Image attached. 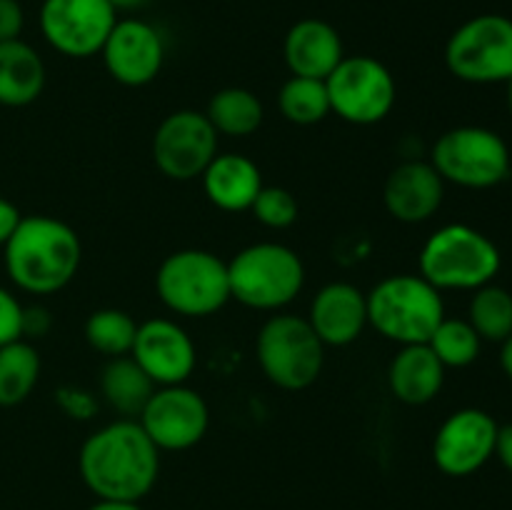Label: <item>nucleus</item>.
I'll return each instance as SVG.
<instances>
[{"label":"nucleus","mask_w":512,"mask_h":510,"mask_svg":"<svg viewBox=\"0 0 512 510\" xmlns=\"http://www.w3.org/2000/svg\"><path fill=\"white\" fill-rule=\"evenodd\" d=\"M250 213L260 225L270 230H285L298 220V200L288 188L280 185H263L255 203L250 205Z\"/></svg>","instance_id":"c756f323"},{"label":"nucleus","mask_w":512,"mask_h":510,"mask_svg":"<svg viewBox=\"0 0 512 510\" xmlns=\"http://www.w3.org/2000/svg\"><path fill=\"white\" fill-rule=\"evenodd\" d=\"M495 455H498L500 463L505 465V470L512 473V423L500 425L498 428V440H495Z\"/></svg>","instance_id":"c9c22d12"},{"label":"nucleus","mask_w":512,"mask_h":510,"mask_svg":"<svg viewBox=\"0 0 512 510\" xmlns=\"http://www.w3.org/2000/svg\"><path fill=\"white\" fill-rule=\"evenodd\" d=\"M500 345H503V348H500V365H503L505 375L512 380V335L505 338Z\"/></svg>","instance_id":"4c0bfd02"},{"label":"nucleus","mask_w":512,"mask_h":510,"mask_svg":"<svg viewBox=\"0 0 512 510\" xmlns=\"http://www.w3.org/2000/svg\"><path fill=\"white\" fill-rule=\"evenodd\" d=\"M308 323L325 348H345L368 328V298L358 285L335 280L315 293Z\"/></svg>","instance_id":"a211bd4d"},{"label":"nucleus","mask_w":512,"mask_h":510,"mask_svg":"<svg viewBox=\"0 0 512 510\" xmlns=\"http://www.w3.org/2000/svg\"><path fill=\"white\" fill-rule=\"evenodd\" d=\"M20 220H23V213L18 210V205L0 195V248H5V243H8L10 235L15 233Z\"/></svg>","instance_id":"f704fd0d"},{"label":"nucleus","mask_w":512,"mask_h":510,"mask_svg":"<svg viewBox=\"0 0 512 510\" xmlns=\"http://www.w3.org/2000/svg\"><path fill=\"white\" fill-rule=\"evenodd\" d=\"M108 3L113 5L115 13H120V10H125V13H130V10L145 8V5H148L150 0H108Z\"/></svg>","instance_id":"58836bf2"},{"label":"nucleus","mask_w":512,"mask_h":510,"mask_svg":"<svg viewBox=\"0 0 512 510\" xmlns=\"http://www.w3.org/2000/svg\"><path fill=\"white\" fill-rule=\"evenodd\" d=\"M23 338V303L0 285V345Z\"/></svg>","instance_id":"7c9ffc66"},{"label":"nucleus","mask_w":512,"mask_h":510,"mask_svg":"<svg viewBox=\"0 0 512 510\" xmlns=\"http://www.w3.org/2000/svg\"><path fill=\"white\" fill-rule=\"evenodd\" d=\"M428 345L445 368H468L478 360L483 340L468 320L443 318V323L430 335Z\"/></svg>","instance_id":"c85d7f7f"},{"label":"nucleus","mask_w":512,"mask_h":510,"mask_svg":"<svg viewBox=\"0 0 512 510\" xmlns=\"http://www.w3.org/2000/svg\"><path fill=\"white\" fill-rule=\"evenodd\" d=\"M78 470L98 500L140 503L158 483L160 450L138 420L120 418L85 438Z\"/></svg>","instance_id":"f257e3e1"},{"label":"nucleus","mask_w":512,"mask_h":510,"mask_svg":"<svg viewBox=\"0 0 512 510\" xmlns=\"http://www.w3.org/2000/svg\"><path fill=\"white\" fill-rule=\"evenodd\" d=\"M430 163L445 183L468 190H488L510 178V148L495 130L460 125L440 135Z\"/></svg>","instance_id":"6e6552de"},{"label":"nucleus","mask_w":512,"mask_h":510,"mask_svg":"<svg viewBox=\"0 0 512 510\" xmlns=\"http://www.w3.org/2000/svg\"><path fill=\"white\" fill-rule=\"evenodd\" d=\"M130 358L158 388H163L188 383L198 365V350L183 325L170 318H153L138 323Z\"/></svg>","instance_id":"dca6fc26"},{"label":"nucleus","mask_w":512,"mask_h":510,"mask_svg":"<svg viewBox=\"0 0 512 510\" xmlns=\"http://www.w3.org/2000/svg\"><path fill=\"white\" fill-rule=\"evenodd\" d=\"M58 403H60V408L70 415V418H80V420L90 418L95 410L93 395H90L88 390L73 388V385H70V388L58 390Z\"/></svg>","instance_id":"473e14b6"},{"label":"nucleus","mask_w":512,"mask_h":510,"mask_svg":"<svg viewBox=\"0 0 512 510\" xmlns=\"http://www.w3.org/2000/svg\"><path fill=\"white\" fill-rule=\"evenodd\" d=\"M40 380V355L35 345L20 338L0 345V408L25 403Z\"/></svg>","instance_id":"393cba45"},{"label":"nucleus","mask_w":512,"mask_h":510,"mask_svg":"<svg viewBox=\"0 0 512 510\" xmlns=\"http://www.w3.org/2000/svg\"><path fill=\"white\" fill-rule=\"evenodd\" d=\"M445 65L463 83H508L512 78V20L498 13L465 20L445 43Z\"/></svg>","instance_id":"1a4fd4ad"},{"label":"nucleus","mask_w":512,"mask_h":510,"mask_svg":"<svg viewBox=\"0 0 512 510\" xmlns=\"http://www.w3.org/2000/svg\"><path fill=\"white\" fill-rule=\"evenodd\" d=\"M155 388L158 385L145 375V370L130 355L108 358L103 373H100V393H103L105 403L118 410L123 418H138Z\"/></svg>","instance_id":"5701e85b"},{"label":"nucleus","mask_w":512,"mask_h":510,"mask_svg":"<svg viewBox=\"0 0 512 510\" xmlns=\"http://www.w3.org/2000/svg\"><path fill=\"white\" fill-rule=\"evenodd\" d=\"M330 113L350 125H375L390 115L398 85L385 63L373 55H345L325 78Z\"/></svg>","instance_id":"9d476101"},{"label":"nucleus","mask_w":512,"mask_h":510,"mask_svg":"<svg viewBox=\"0 0 512 510\" xmlns=\"http://www.w3.org/2000/svg\"><path fill=\"white\" fill-rule=\"evenodd\" d=\"M160 303L183 318H208L230 303L228 263L203 248L170 253L155 273Z\"/></svg>","instance_id":"423d86ee"},{"label":"nucleus","mask_w":512,"mask_h":510,"mask_svg":"<svg viewBox=\"0 0 512 510\" xmlns=\"http://www.w3.org/2000/svg\"><path fill=\"white\" fill-rule=\"evenodd\" d=\"M445 365L428 343L400 345L388 365V388L405 405H428L445 385Z\"/></svg>","instance_id":"412c9836"},{"label":"nucleus","mask_w":512,"mask_h":510,"mask_svg":"<svg viewBox=\"0 0 512 510\" xmlns=\"http://www.w3.org/2000/svg\"><path fill=\"white\" fill-rule=\"evenodd\" d=\"M278 110L293 125H315L325 120L330 115L325 80L290 75L278 93Z\"/></svg>","instance_id":"bb28decb"},{"label":"nucleus","mask_w":512,"mask_h":510,"mask_svg":"<svg viewBox=\"0 0 512 510\" xmlns=\"http://www.w3.org/2000/svg\"><path fill=\"white\" fill-rule=\"evenodd\" d=\"M420 275L443 290H478L493 283L503 255L498 245L465 223H450L435 230L420 248Z\"/></svg>","instance_id":"20e7f679"},{"label":"nucleus","mask_w":512,"mask_h":510,"mask_svg":"<svg viewBox=\"0 0 512 510\" xmlns=\"http://www.w3.org/2000/svg\"><path fill=\"white\" fill-rule=\"evenodd\" d=\"M200 180H203L205 198L223 213L250 210L265 185L255 160L243 153H218Z\"/></svg>","instance_id":"aec40b11"},{"label":"nucleus","mask_w":512,"mask_h":510,"mask_svg":"<svg viewBox=\"0 0 512 510\" xmlns=\"http://www.w3.org/2000/svg\"><path fill=\"white\" fill-rule=\"evenodd\" d=\"M50 313L43 308V305H30V308H23V338L25 335H33V338H40L50 330Z\"/></svg>","instance_id":"72a5a7b5"},{"label":"nucleus","mask_w":512,"mask_h":510,"mask_svg":"<svg viewBox=\"0 0 512 510\" xmlns=\"http://www.w3.org/2000/svg\"><path fill=\"white\" fill-rule=\"evenodd\" d=\"M3 253L5 273L15 288L30 295H53L78 275L83 245L65 220L23 215Z\"/></svg>","instance_id":"f03ea898"},{"label":"nucleus","mask_w":512,"mask_h":510,"mask_svg":"<svg viewBox=\"0 0 512 510\" xmlns=\"http://www.w3.org/2000/svg\"><path fill=\"white\" fill-rule=\"evenodd\" d=\"M283 58L293 75L325 80L345 58V45L328 20L303 18L285 33Z\"/></svg>","instance_id":"6ab92c4d"},{"label":"nucleus","mask_w":512,"mask_h":510,"mask_svg":"<svg viewBox=\"0 0 512 510\" xmlns=\"http://www.w3.org/2000/svg\"><path fill=\"white\" fill-rule=\"evenodd\" d=\"M508 108H510V115H512V78L508 80Z\"/></svg>","instance_id":"ea45409f"},{"label":"nucleus","mask_w":512,"mask_h":510,"mask_svg":"<svg viewBox=\"0 0 512 510\" xmlns=\"http://www.w3.org/2000/svg\"><path fill=\"white\" fill-rule=\"evenodd\" d=\"M135 420L160 453H180L195 448L205 438L210 428V408L203 395L185 383L163 385L155 388Z\"/></svg>","instance_id":"ddd939ff"},{"label":"nucleus","mask_w":512,"mask_h":510,"mask_svg":"<svg viewBox=\"0 0 512 510\" xmlns=\"http://www.w3.org/2000/svg\"><path fill=\"white\" fill-rule=\"evenodd\" d=\"M468 323L473 325L480 340L503 343L512 335V293L500 285H483L473 290L468 308Z\"/></svg>","instance_id":"a878e982"},{"label":"nucleus","mask_w":512,"mask_h":510,"mask_svg":"<svg viewBox=\"0 0 512 510\" xmlns=\"http://www.w3.org/2000/svg\"><path fill=\"white\" fill-rule=\"evenodd\" d=\"M445 200V180L430 160L395 165L383 185V203L390 218L418 225L433 218Z\"/></svg>","instance_id":"f3484780"},{"label":"nucleus","mask_w":512,"mask_h":510,"mask_svg":"<svg viewBox=\"0 0 512 510\" xmlns=\"http://www.w3.org/2000/svg\"><path fill=\"white\" fill-rule=\"evenodd\" d=\"M88 510H143L138 503H128V500H98L90 505Z\"/></svg>","instance_id":"e433bc0d"},{"label":"nucleus","mask_w":512,"mask_h":510,"mask_svg":"<svg viewBox=\"0 0 512 510\" xmlns=\"http://www.w3.org/2000/svg\"><path fill=\"white\" fill-rule=\"evenodd\" d=\"M205 118L218 135L248 138L263 125L265 108L258 95L248 88H223L208 100Z\"/></svg>","instance_id":"b1692460"},{"label":"nucleus","mask_w":512,"mask_h":510,"mask_svg":"<svg viewBox=\"0 0 512 510\" xmlns=\"http://www.w3.org/2000/svg\"><path fill=\"white\" fill-rule=\"evenodd\" d=\"M100 58L115 83L125 88H143L163 70L165 40L148 20L123 18L110 30Z\"/></svg>","instance_id":"2eb2a0df"},{"label":"nucleus","mask_w":512,"mask_h":510,"mask_svg":"<svg viewBox=\"0 0 512 510\" xmlns=\"http://www.w3.org/2000/svg\"><path fill=\"white\" fill-rule=\"evenodd\" d=\"M25 28L23 5L18 0H0V43L18 40Z\"/></svg>","instance_id":"2f4dec72"},{"label":"nucleus","mask_w":512,"mask_h":510,"mask_svg":"<svg viewBox=\"0 0 512 510\" xmlns=\"http://www.w3.org/2000/svg\"><path fill=\"white\" fill-rule=\"evenodd\" d=\"M45 63L25 40L0 43V105L25 108L45 90Z\"/></svg>","instance_id":"4be33fe9"},{"label":"nucleus","mask_w":512,"mask_h":510,"mask_svg":"<svg viewBox=\"0 0 512 510\" xmlns=\"http://www.w3.org/2000/svg\"><path fill=\"white\" fill-rule=\"evenodd\" d=\"M255 358L265 378L280 390L310 388L325 365V345L310 328L308 318L275 313L260 325L255 338Z\"/></svg>","instance_id":"0eeeda50"},{"label":"nucleus","mask_w":512,"mask_h":510,"mask_svg":"<svg viewBox=\"0 0 512 510\" xmlns=\"http://www.w3.org/2000/svg\"><path fill=\"white\" fill-rule=\"evenodd\" d=\"M215 128L200 110H175L165 115L153 135V163L165 178L188 183L200 178L218 155Z\"/></svg>","instance_id":"f8f14e48"},{"label":"nucleus","mask_w":512,"mask_h":510,"mask_svg":"<svg viewBox=\"0 0 512 510\" xmlns=\"http://www.w3.org/2000/svg\"><path fill=\"white\" fill-rule=\"evenodd\" d=\"M230 298L250 310L280 313L305 288V263L283 243H253L228 260Z\"/></svg>","instance_id":"39448f33"},{"label":"nucleus","mask_w":512,"mask_h":510,"mask_svg":"<svg viewBox=\"0 0 512 510\" xmlns=\"http://www.w3.org/2000/svg\"><path fill=\"white\" fill-rule=\"evenodd\" d=\"M83 333L90 348L103 353L105 358H120L133 350L138 323L120 308H100L88 315Z\"/></svg>","instance_id":"cd10ccee"},{"label":"nucleus","mask_w":512,"mask_h":510,"mask_svg":"<svg viewBox=\"0 0 512 510\" xmlns=\"http://www.w3.org/2000/svg\"><path fill=\"white\" fill-rule=\"evenodd\" d=\"M495 418L480 408L455 410L443 420L433 440V460L440 473L468 478L495 455L498 440Z\"/></svg>","instance_id":"4468645a"},{"label":"nucleus","mask_w":512,"mask_h":510,"mask_svg":"<svg viewBox=\"0 0 512 510\" xmlns=\"http://www.w3.org/2000/svg\"><path fill=\"white\" fill-rule=\"evenodd\" d=\"M368 298V325L398 345L428 343L445 318V300L423 275L395 273L373 285Z\"/></svg>","instance_id":"7ed1b4c3"},{"label":"nucleus","mask_w":512,"mask_h":510,"mask_svg":"<svg viewBox=\"0 0 512 510\" xmlns=\"http://www.w3.org/2000/svg\"><path fill=\"white\" fill-rule=\"evenodd\" d=\"M38 23L55 53L85 60L100 55L118 13L108 0H43Z\"/></svg>","instance_id":"9b49d317"}]
</instances>
